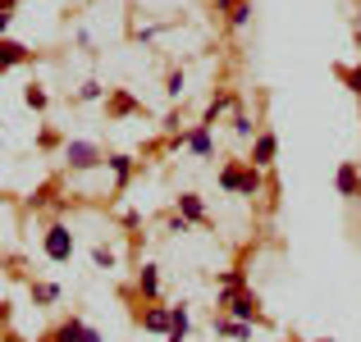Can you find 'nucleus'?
Here are the masks:
<instances>
[{
	"instance_id": "f03ea898",
	"label": "nucleus",
	"mask_w": 361,
	"mask_h": 342,
	"mask_svg": "<svg viewBox=\"0 0 361 342\" xmlns=\"http://www.w3.org/2000/svg\"><path fill=\"white\" fill-rule=\"evenodd\" d=\"M256 156L270 160V156H274V141H270V137H261V141H256Z\"/></svg>"
},
{
	"instance_id": "f257e3e1",
	"label": "nucleus",
	"mask_w": 361,
	"mask_h": 342,
	"mask_svg": "<svg viewBox=\"0 0 361 342\" xmlns=\"http://www.w3.org/2000/svg\"><path fill=\"white\" fill-rule=\"evenodd\" d=\"M69 246H73V242H69V233H64V228H55V233L46 237V251H51L55 260H60V255H69Z\"/></svg>"
}]
</instances>
